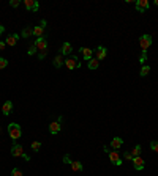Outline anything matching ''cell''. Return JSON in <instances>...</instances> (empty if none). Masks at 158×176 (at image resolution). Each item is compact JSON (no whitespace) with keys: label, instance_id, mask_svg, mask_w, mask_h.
<instances>
[{"label":"cell","instance_id":"obj_30","mask_svg":"<svg viewBox=\"0 0 158 176\" xmlns=\"http://www.w3.org/2000/svg\"><path fill=\"white\" fill-rule=\"evenodd\" d=\"M19 3H21L19 0H11V2H10V5H11L13 8H17V6H19Z\"/></svg>","mask_w":158,"mask_h":176},{"label":"cell","instance_id":"obj_22","mask_svg":"<svg viewBox=\"0 0 158 176\" xmlns=\"http://www.w3.org/2000/svg\"><path fill=\"white\" fill-rule=\"evenodd\" d=\"M149 73H150V66L144 65V66L141 68V73H139V74H141L142 77H146V76H149Z\"/></svg>","mask_w":158,"mask_h":176},{"label":"cell","instance_id":"obj_25","mask_svg":"<svg viewBox=\"0 0 158 176\" xmlns=\"http://www.w3.org/2000/svg\"><path fill=\"white\" fill-rule=\"evenodd\" d=\"M8 66V60L3 58V57H0V69H5Z\"/></svg>","mask_w":158,"mask_h":176},{"label":"cell","instance_id":"obj_32","mask_svg":"<svg viewBox=\"0 0 158 176\" xmlns=\"http://www.w3.org/2000/svg\"><path fill=\"white\" fill-rule=\"evenodd\" d=\"M147 61V55L146 54H142L141 57H139V63H146Z\"/></svg>","mask_w":158,"mask_h":176},{"label":"cell","instance_id":"obj_24","mask_svg":"<svg viewBox=\"0 0 158 176\" xmlns=\"http://www.w3.org/2000/svg\"><path fill=\"white\" fill-rule=\"evenodd\" d=\"M37 50H38V49H37V46L32 44V46L29 47V50H27V54H29V55H35V54H37Z\"/></svg>","mask_w":158,"mask_h":176},{"label":"cell","instance_id":"obj_17","mask_svg":"<svg viewBox=\"0 0 158 176\" xmlns=\"http://www.w3.org/2000/svg\"><path fill=\"white\" fill-rule=\"evenodd\" d=\"M17 38H19V36H17V35H14V33H13V35H10V36L7 38V41H5V43H7V46H16Z\"/></svg>","mask_w":158,"mask_h":176},{"label":"cell","instance_id":"obj_1","mask_svg":"<svg viewBox=\"0 0 158 176\" xmlns=\"http://www.w3.org/2000/svg\"><path fill=\"white\" fill-rule=\"evenodd\" d=\"M8 134H10V137L16 142V140H17V138H21V135H22L21 126H19V124H16V123H10V124H8Z\"/></svg>","mask_w":158,"mask_h":176},{"label":"cell","instance_id":"obj_13","mask_svg":"<svg viewBox=\"0 0 158 176\" xmlns=\"http://www.w3.org/2000/svg\"><path fill=\"white\" fill-rule=\"evenodd\" d=\"M60 129H62V126H60L59 121H52L51 124H49V132H51L52 135H54V134H59Z\"/></svg>","mask_w":158,"mask_h":176},{"label":"cell","instance_id":"obj_12","mask_svg":"<svg viewBox=\"0 0 158 176\" xmlns=\"http://www.w3.org/2000/svg\"><path fill=\"white\" fill-rule=\"evenodd\" d=\"M81 54H82V58L87 60V61L93 58V57H92V55H93V50L89 49V47H82V49H81Z\"/></svg>","mask_w":158,"mask_h":176},{"label":"cell","instance_id":"obj_26","mask_svg":"<svg viewBox=\"0 0 158 176\" xmlns=\"http://www.w3.org/2000/svg\"><path fill=\"white\" fill-rule=\"evenodd\" d=\"M32 149L33 151H40L41 149V142H33L32 143Z\"/></svg>","mask_w":158,"mask_h":176},{"label":"cell","instance_id":"obj_20","mask_svg":"<svg viewBox=\"0 0 158 176\" xmlns=\"http://www.w3.org/2000/svg\"><path fill=\"white\" fill-rule=\"evenodd\" d=\"M71 168H73V171H82V170H84L82 164H81V162H78V161L71 162Z\"/></svg>","mask_w":158,"mask_h":176},{"label":"cell","instance_id":"obj_37","mask_svg":"<svg viewBox=\"0 0 158 176\" xmlns=\"http://www.w3.org/2000/svg\"><path fill=\"white\" fill-rule=\"evenodd\" d=\"M22 157H24V159H25V161H27V162H29V161H30V157H29V156H27V154H25V153H24V156H22Z\"/></svg>","mask_w":158,"mask_h":176},{"label":"cell","instance_id":"obj_28","mask_svg":"<svg viewBox=\"0 0 158 176\" xmlns=\"http://www.w3.org/2000/svg\"><path fill=\"white\" fill-rule=\"evenodd\" d=\"M11 176H22V171H21L19 168H13V171H11Z\"/></svg>","mask_w":158,"mask_h":176},{"label":"cell","instance_id":"obj_23","mask_svg":"<svg viewBox=\"0 0 158 176\" xmlns=\"http://www.w3.org/2000/svg\"><path fill=\"white\" fill-rule=\"evenodd\" d=\"M139 154H141V146L136 145V146L133 148V151H131V156H133V157H138Z\"/></svg>","mask_w":158,"mask_h":176},{"label":"cell","instance_id":"obj_14","mask_svg":"<svg viewBox=\"0 0 158 176\" xmlns=\"http://www.w3.org/2000/svg\"><path fill=\"white\" fill-rule=\"evenodd\" d=\"M73 52V47H71V44L70 43H63L62 44V49H60V54L62 55H70Z\"/></svg>","mask_w":158,"mask_h":176},{"label":"cell","instance_id":"obj_21","mask_svg":"<svg viewBox=\"0 0 158 176\" xmlns=\"http://www.w3.org/2000/svg\"><path fill=\"white\" fill-rule=\"evenodd\" d=\"M33 35V28H30V27H25L24 30H22V38H30Z\"/></svg>","mask_w":158,"mask_h":176},{"label":"cell","instance_id":"obj_15","mask_svg":"<svg viewBox=\"0 0 158 176\" xmlns=\"http://www.w3.org/2000/svg\"><path fill=\"white\" fill-rule=\"evenodd\" d=\"M62 65H65V60H63V55L62 54H59V55H56L54 57V68H62Z\"/></svg>","mask_w":158,"mask_h":176},{"label":"cell","instance_id":"obj_7","mask_svg":"<svg viewBox=\"0 0 158 176\" xmlns=\"http://www.w3.org/2000/svg\"><path fill=\"white\" fill-rule=\"evenodd\" d=\"M150 8V3H149V0H138L136 2V10L139 13H144L146 10Z\"/></svg>","mask_w":158,"mask_h":176},{"label":"cell","instance_id":"obj_38","mask_svg":"<svg viewBox=\"0 0 158 176\" xmlns=\"http://www.w3.org/2000/svg\"><path fill=\"white\" fill-rule=\"evenodd\" d=\"M155 5H156V6H158V0H155Z\"/></svg>","mask_w":158,"mask_h":176},{"label":"cell","instance_id":"obj_36","mask_svg":"<svg viewBox=\"0 0 158 176\" xmlns=\"http://www.w3.org/2000/svg\"><path fill=\"white\" fill-rule=\"evenodd\" d=\"M40 27H41V28H44V27H46V21H41V24H40Z\"/></svg>","mask_w":158,"mask_h":176},{"label":"cell","instance_id":"obj_8","mask_svg":"<svg viewBox=\"0 0 158 176\" xmlns=\"http://www.w3.org/2000/svg\"><path fill=\"white\" fill-rule=\"evenodd\" d=\"M24 6H25L29 11H37L40 5H38L37 0H24Z\"/></svg>","mask_w":158,"mask_h":176},{"label":"cell","instance_id":"obj_16","mask_svg":"<svg viewBox=\"0 0 158 176\" xmlns=\"http://www.w3.org/2000/svg\"><path fill=\"white\" fill-rule=\"evenodd\" d=\"M11 109H13V102H11V101H7V102L3 104V107H2L3 115H10V113H11Z\"/></svg>","mask_w":158,"mask_h":176},{"label":"cell","instance_id":"obj_27","mask_svg":"<svg viewBox=\"0 0 158 176\" xmlns=\"http://www.w3.org/2000/svg\"><path fill=\"white\" fill-rule=\"evenodd\" d=\"M150 148H152V151L158 153V140H155V142H152V143H150Z\"/></svg>","mask_w":158,"mask_h":176},{"label":"cell","instance_id":"obj_34","mask_svg":"<svg viewBox=\"0 0 158 176\" xmlns=\"http://www.w3.org/2000/svg\"><path fill=\"white\" fill-rule=\"evenodd\" d=\"M7 47V43H3V41H0V50H3Z\"/></svg>","mask_w":158,"mask_h":176},{"label":"cell","instance_id":"obj_5","mask_svg":"<svg viewBox=\"0 0 158 176\" xmlns=\"http://www.w3.org/2000/svg\"><path fill=\"white\" fill-rule=\"evenodd\" d=\"M93 54H95V58H97V60H104V58H106V55H108V50H106V47L98 46V47L93 50Z\"/></svg>","mask_w":158,"mask_h":176},{"label":"cell","instance_id":"obj_2","mask_svg":"<svg viewBox=\"0 0 158 176\" xmlns=\"http://www.w3.org/2000/svg\"><path fill=\"white\" fill-rule=\"evenodd\" d=\"M139 46H141V49H142V54H146L147 49L152 46V36L150 35H142V36L139 38Z\"/></svg>","mask_w":158,"mask_h":176},{"label":"cell","instance_id":"obj_9","mask_svg":"<svg viewBox=\"0 0 158 176\" xmlns=\"http://www.w3.org/2000/svg\"><path fill=\"white\" fill-rule=\"evenodd\" d=\"M33 44L37 46V49H38L40 52H43V50H47V41H46L44 38H37V41H35Z\"/></svg>","mask_w":158,"mask_h":176},{"label":"cell","instance_id":"obj_11","mask_svg":"<svg viewBox=\"0 0 158 176\" xmlns=\"http://www.w3.org/2000/svg\"><path fill=\"white\" fill-rule=\"evenodd\" d=\"M133 167L136 168V170H142L144 168V159L141 156H138V157H133Z\"/></svg>","mask_w":158,"mask_h":176},{"label":"cell","instance_id":"obj_18","mask_svg":"<svg viewBox=\"0 0 158 176\" xmlns=\"http://www.w3.org/2000/svg\"><path fill=\"white\" fill-rule=\"evenodd\" d=\"M33 35H35L37 38H43V35H44V28H41L40 25H37V27L33 28Z\"/></svg>","mask_w":158,"mask_h":176},{"label":"cell","instance_id":"obj_31","mask_svg":"<svg viewBox=\"0 0 158 176\" xmlns=\"http://www.w3.org/2000/svg\"><path fill=\"white\" fill-rule=\"evenodd\" d=\"M46 55H47V50H43V52H40V54H38V58L43 60V58H46Z\"/></svg>","mask_w":158,"mask_h":176},{"label":"cell","instance_id":"obj_19","mask_svg":"<svg viewBox=\"0 0 158 176\" xmlns=\"http://www.w3.org/2000/svg\"><path fill=\"white\" fill-rule=\"evenodd\" d=\"M89 69H97L98 66H100V60H97V58H92V60H89Z\"/></svg>","mask_w":158,"mask_h":176},{"label":"cell","instance_id":"obj_33","mask_svg":"<svg viewBox=\"0 0 158 176\" xmlns=\"http://www.w3.org/2000/svg\"><path fill=\"white\" fill-rule=\"evenodd\" d=\"M124 157H125V159H128V161H133V156H131V153H124Z\"/></svg>","mask_w":158,"mask_h":176},{"label":"cell","instance_id":"obj_3","mask_svg":"<svg viewBox=\"0 0 158 176\" xmlns=\"http://www.w3.org/2000/svg\"><path fill=\"white\" fill-rule=\"evenodd\" d=\"M65 65L68 69H76V68H81V63H78V57L71 55V57H68L65 60Z\"/></svg>","mask_w":158,"mask_h":176},{"label":"cell","instance_id":"obj_10","mask_svg":"<svg viewBox=\"0 0 158 176\" xmlns=\"http://www.w3.org/2000/svg\"><path fill=\"white\" fill-rule=\"evenodd\" d=\"M122 145H124V140H122L120 137H114V138L111 140V148H112L114 151L120 149V148H122Z\"/></svg>","mask_w":158,"mask_h":176},{"label":"cell","instance_id":"obj_35","mask_svg":"<svg viewBox=\"0 0 158 176\" xmlns=\"http://www.w3.org/2000/svg\"><path fill=\"white\" fill-rule=\"evenodd\" d=\"M3 31H5V27H3L2 24H0V36H2V35H3Z\"/></svg>","mask_w":158,"mask_h":176},{"label":"cell","instance_id":"obj_4","mask_svg":"<svg viewBox=\"0 0 158 176\" xmlns=\"http://www.w3.org/2000/svg\"><path fill=\"white\" fill-rule=\"evenodd\" d=\"M108 156H109L111 164H114V165H117V167H120V165H122V157H120V154H119L117 151H109V153H108Z\"/></svg>","mask_w":158,"mask_h":176},{"label":"cell","instance_id":"obj_29","mask_svg":"<svg viewBox=\"0 0 158 176\" xmlns=\"http://www.w3.org/2000/svg\"><path fill=\"white\" fill-rule=\"evenodd\" d=\"M63 162H65V164H70V165H71V162H73V161H71V157H70V156L66 154V156H63Z\"/></svg>","mask_w":158,"mask_h":176},{"label":"cell","instance_id":"obj_6","mask_svg":"<svg viewBox=\"0 0 158 176\" xmlns=\"http://www.w3.org/2000/svg\"><path fill=\"white\" fill-rule=\"evenodd\" d=\"M11 156H13V157H22V156H24V148H22L21 145L14 143V145L11 146Z\"/></svg>","mask_w":158,"mask_h":176}]
</instances>
